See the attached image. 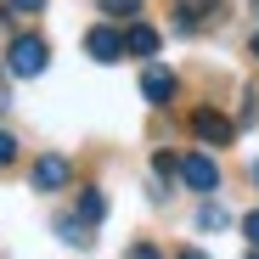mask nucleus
Instances as JSON below:
<instances>
[{
  "instance_id": "1",
  "label": "nucleus",
  "mask_w": 259,
  "mask_h": 259,
  "mask_svg": "<svg viewBox=\"0 0 259 259\" xmlns=\"http://www.w3.org/2000/svg\"><path fill=\"white\" fill-rule=\"evenodd\" d=\"M46 62H51V39L46 34H17L6 46V73H17V79H39Z\"/></svg>"
},
{
  "instance_id": "2",
  "label": "nucleus",
  "mask_w": 259,
  "mask_h": 259,
  "mask_svg": "<svg viewBox=\"0 0 259 259\" xmlns=\"http://www.w3.org/2000/svg\"><path fill=\"white\" fill-rule=\"evenodd\" d=\"M175 175H181L192 192H214V186H220V163H214L208 152H186V158L175 163Z\"/></svg>"
},
{
  "instance_id": "3",
  "label": "nucleus",
  "mask_w": 259,
  "mask_h": 259,
  "mask_svg": "<svg viewBox=\"0 0 259 259\" xmlns=\"http://www.w3.org/2000/svg\"><path fill=\"white\" fill-rule=\"evenodd\" d=\"M192 130H197V141H208V147H226V141L237 136V124H231L226 113H214V107H197V113H192Z\"/></svg>"
},
{
  "instance_id": "4",
  "label": "nucleus",
  "mask_w": 259,
  "mask_h": 259,
  "mask_svg": "<svg viewBox=\"0 0 259 259\" xmlns=\"http://www.w3.org/2000/svg\"><path fill=\"white\" fill-rule=\"evenodd\" d=\"M68 181H73V163H68L62 152H46V158L34 163V186H39V192H62Z\"/></svg>"
},
{
  "instance_id": "5",
  "label": "nucleus",
  "mask_w": 259,
  "mask_h": 259,
  "mask_svg": "<svg viewBox=\"0 0 259 259\" xmlns=\"http://www.w3.org/2000/svg\"><path fill=\"white\" fill-rule=\"evenodd\" d=\"M141 96H147L152 107H169V102H175V73L158 68V62H147V73H141Z\"/></svg>"
},
{
  "instance_id": "6",
  "label": "nucleus",
  "mask_w": 259,
  "mask_h": 259,
  "mask_svg": "<svg viewBox=\"0 0 259 259\" xmlns=\"http://www.w3.org/2000/svg\"><path fill=\"white\" fill-rule=\"evenodd\" d=\"M84 51H91L96 62H118V57H124V34L107 28V23H96L91 34H84Z\"/></svg>"
},
{
  "instance_id": "7",
  "label": "nucleus",
  "mask_w": 259,
  "mask_h": 259,
  "mask_svg": "<svg viewBox=\"0 0 259 259\" xmlns=\"http://www.w3.org/2000/svg\"><path fill=\"white\" fill-rule=\"evenodd\" d=\"M124 51L130 57H158V28L152 23H130L124 28Z\"/></svg>"
},
{
  "instance_id": "8",
  "label": "nucleus",
  "mask_w": 259,
  "mask_h": 259,
  "mask_svg": "<svg viewBox=\"0 0 259 259\" xmlns=\"http://www.w3.org/2000/svg\"><path fill=\"white\" fill-rule=\"evenodd\" d=\"M57 237H62L68 248H91V226H84L79 214H62V220H57Z\"/></svg>"
},
{
  "instance_id": "9",
  "label": "nucleus",
  "mask_w": 259,
  "mask_h": 259,
  "mask_svg": "<svg viewBox=\"0 0 259 259\" xmlns=\"http://www.w3.org/2000/svg\"><path fill=\"white\" fill-rule=\"evenodd\" d=\"M79 220H84V226H102V220H107V197H102L96 186L79 192Z\"/></svg>"
},
{
  "instance_id": "10",
  "label": "nucleus",
  "mask_w": 259,
  "mask_h": 259,
  "mask_svg": "<svg viewBox=\"0 0 259 259\" xmlns=\"http://www.w3.org/2000/svg\"><path fill=\"white\" fill-rule=\"evenodd\" d=\"M197 226H203V231H220V226H231V214H226L220 203H203V208H197Z\"/></svg>"
},
{
  "instance_id": "11",
  "label": "nucleus",
  "mask_w": 259,
  "mask_h": 259,
  "mask_svg": "<svg viewBox=\"0 0 259 259\" xmlns=\"http://www.w3.org/2000/svg\"><path fill=\"white\" fill-rule=\"evenodd\" d=\"M102 12H107V17H130V23H136L141 0H102Z\"/></svg>"
},
{
  "instance_id": "12",
  "label": "nucleus",
  "mask_w": 259,
  "mask_h": 259,
  "mask_svg": "<svg viewBox=\"0 0 259 259\" xmlns=\"http://www.w3.org/2000/svg\"><path fill=\"white\" fill-rule=\"evenodd\" d=\"M6 12L12 17H34V12H46V0H6Z\"/></svg>"
},
{
  "instance_id": "13",
  "label": "nucleus",
  "mask_w": 259,
  "mask_h": 259,
  "mask_svg": "<svg viewBox=\"0 0 259 259\" xmlns=\"http://www.w3.org/2000/svg\"><path fill=\"white\" fill-rule=\"evenodd\" d=\"M17 158V136H12V130H0V169H6Z\"/></svg>"
},
{
  "instance_id": "14",
  "label": "nucleus",
  "mask_w": 259,
  "mask_h": 259,
  "mask_svg": "<svg viewBox=\"0 0 259 259\" xmlns=\"http://www.w3.org/2000/svg\"><path fill=\"white\" fill-rule=\"evenodd\" d=\"M242 237L259 248V208H253V214H242Z\"/></svg>"
},
{
  "instance_id": "15",
  "label": "nucleus",
  "mask_w": 259,
  "mask_h": 259,
  "mask_svg": "<svg viewBox=\"0 0 259 259\" xmlns=\"http://www.w3.org/2000/svg\"><path fill=\"white\" fill-rule=\"evenodd\" d=\"M124 259H163V253H158V248H152V242H136V248H130V253H124Z\"/></svg>"
},
{
  "instance_id": "16",
  "label": "nucleus",
  "mask_w": 259,
  "mask_h": 259,
  "mask_svg": "<svg viewBox=\"0 0 259 259\" xmlns=\"http://www.w3.org/2000/svg\"><path fill=\"white\" fill-rule=\"evenodd\" d=\"M175 259H208V253H203V248H181Z\"/></svg>"
},
{
  "instance_id": "17",
  "label": "nucleus",
  "mask_w": 259,
  "mask_h": 259,
  "mask_svg": "<svg viewBox=\"0 0 259 259\" xmlns=\"http://www.w3.org/2000/svg\"><path fill=\"white\" fill-rule=\"evenodd\" d=\"M12 107V96H6V79H0V113H6Z\"/></svg>"
},
{
  "instance_id": "18",
  "label": "nucleus",
  "mask_w": 259,
  "mask_h": 259,
  "mask_svg": "<svg viewBox=\"0 0 259 259\" xmlns=\"http://www.w3.org/2000/svg\"><path fill=\"white\" fill-rule=\"evenodd\" d=\"M248 51H253V57H259V34H253V39H248Z\"/></svg>"
},
{
  "instance_id": "19",
  "label": "nucleus",
  "mask_w": 259,
  "mask_h": 259,
  "mask_svg": "<svg viewBox=\"0 0 259 259\" xmlns=\"http://www.w3.org/2000/svg\"><path fill=\"white\" fill-rule=\"evenodd\" d=\"M248 259H259V248H248Z\"/></svg>"
},
{
  "instance_id": "20",
  "label": "nucleus",
  "mask_w": 259,
  "mask_h": 259,
  "mask_svg": "<svg viewBox=\"0 0 259 259\" xmlns=\"http://www.w3.org/2000/svg\"><path fill=\"white\" fill-rule=\"evenodd\" d=\"M253 181H259V163H253Z\"/></svg>"
},
{
  "instance_id": "21",
  "label": "nucleus",
  "mask_w": 259,
  "mask_h": 259,
  "mask_svg": "<svg viewBox=\"0 0 259 259\" xmlns=\"http://www.w3.org/2000/svg\"><path fill=\"white\" fill-rule=\"evenodd\" d=\"M253 12H259V0H253Z\"/></svg>"
}]
</instances>
